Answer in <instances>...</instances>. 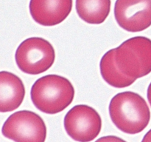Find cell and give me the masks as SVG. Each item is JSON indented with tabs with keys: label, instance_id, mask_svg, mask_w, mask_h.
Segmentation results:
<instances>
[{
	"label": "cell",
	"instance_id": "obj_13",
	"mask_svg": "<svg viewBox=\"0 0 151 142\" xmlns=\"http://www.w3.org/2000/svg\"><path fill=\"white\" fill-rule=\"evenodd\" d=\"M142 142H151V130H149L143 138Z\"/></svg>",
	"mask_w": 151,
	"mask_h": 142
},
{
	"label": "cell",
	"instance_id": "obj_2",
	"mask_svg": "<svg viewBox=\"0 0 151 142\" xmlns=\"http://www.w3.org/2000/svg\"><path fill=\"white\" fill-rule=\"evenodd\" d=\"M30 96L37 109L44 113L56 114L71 104L75 97V89L65 77L47 75L34 83Z\"/></svg>",
	"mask_w": 151,
	"mask_h": 142
},
{
	"label": "cell",
	"instance_id": "obj_12",
	"mask_svg": "<svg viewBox=\"0 0 151 142\" xmlns=\"http://www.w3.org/2000/svg\"><path fill=\"white\" fill-rule=\"evenodd\" d=\"M95 142H126L121 138L114 135H108L100 138Z\"/></svg>",
	"mask_w": 151,
	"mask_h": 142
},
{
	"label": "cell",
	"instance_id": "obj_3",
	"mask_svg": "<svg viewBox=\"0 0 151 142\" xmlns=\"http://www.w3.org/2000/svg\"><path fill=\"white\" fill-rule=\"evenodd\" d=\"M115 63L122 73L131 78H142L151 72V40L133 37L115 48Z\"/></svg>",
	"mask_w": 151,
	"mask_h": 142
},
{
	"label": "cell",
	"instance_id": "obj_9",
	"mask_svg": "<svg viewBox=\"0 0 151 142\" xmlns=\"http://www.w3.org/2000/svg\"><path fill=\"white\" fill-rule=\"evenodd\" d=\"M25 96L22 79L8 71H0V112H8L20 106Z\"/></svg>",
	"mask_w": 151,
	"mask_h": 142
},
{
	"label": "cell",
	"instance_id": "obj_5",
	"mask_svg": "<svg viewBox=\"0 0 151 142\" xmlns=\"http://www.w3.org/2000/svg\"><path fill=\"white\" fill-rule=\"evenodd\" d=\"M1 133L15 142H45L47 127L35 112L21 110L9 116L3 124Z\"/></svg>",
	"mask_w": 151,
	"mask_h": 142
},
{
	"label": "cell",
	"instance_id": "obj_8",
	"mask_svg": "<svg viewBox=\"0 0 151 142\" xmlns=\"http://www.w3.org/2000/svg\"><path fill=\"white\" fill-rule=\"evenodd\" d=\"M72 9V0H30L29 12L32 19L43 26L61 23Z\"/></svg>",
	"mask_w": 151,
	"mask_h": 142
},
{
	"label": "cell",
	"instance_id": "obj_4",
	"mask_svg": "<svg viewBox=\"0 0 151 142\" xmlns=\"http://www.w3.org/2000/svg\"><path fill=\"white\" fill-rule=\"evenodd\" d=\"M18 67L25 73L38 75L50 69L55 59L51 43L40 37L25 39L18 47L15 55Z\"/></svg>",
	"mask_w": 151,
	"mask_h": 142
},
{
	"label": "cell",
	"instance_id": "obj_11",
	"mask_svg": "<svg viewBox=\"0 0 151 142\" xmlns=\"http://www.w3.org/2000/svg\"><path fill=\"white\" fill-rule=\"evenodd\" d=\"M115 49L109 50L102 57L100 63V73L103 79L114 87L123 88L131 85L136 81L119 71L115 63Z\"/></svg>",
	"mask_w": 151,
	"mask_h": 142
},
{
	"label": "cell",
	"instance_id": "obj_1",
	"mask_svg": "<svg viewBox=\"0 0 151 142\" xmlns=\"http://www.w3.org/2000/svg\"><path fill=\"white\" fill-rule=\"evenodd\" d=\"M109 113L114 124L128 134L141 133L150 120L147 102L140 95L131 91L119 93L112 98Z\"/></svg>",
	"mask_w": 151,
	"mask_h": 142
},
{
	"label": "cell",
	"instance_id": "obj_7",
	"mask_svg": "<svg viewBox=\"0 0 151 142\" xmlns=\"http://www.w3.org/2000/svg\"><path fill=\"white\" fill-rule=\"evenodd\" d=\"M114 16L118 25L125 30H144L151 25V0H116Z\"/></svg>",
	"mask_w": 151,
	"mask_h": 142
},
{
	"label": "cell",
	"instance_id": "obj_10",
	"mask_svg": "<svg viewBox=\"0 0 151 142\" xmlns=\"http://www.w3.org/2000/svg\"><path fill=\"white\" fill-rule=\"evenodd\" d=\"M111 4V0H76V10L84 22L99 25L109 16Z\"/></svg>",
	"mask_w": 151,
	"mask_h": 142
},
{
	"label": "cell",
	"instance_id": "obj_14",
	"mask_svg": "<svg viewBox=\"0 0 151 142\" xmlns=\"http://www.w3.org/2000/svg\"><path fill=\"white\" fill-rule=\"evenodd\" d=\"M147 99H148V101L151 106V83L149 85L148 89H147Z\"/></svg>",
	"mask_w": 151,
	"mask_h": 142
},
{
	"label": "cell",
	"instance_id": "obj_6",
	"mask_svg": "<svg viewBox=\"0 0 151 142\" xmlns=\"http://www.w3.org/2000/svg\"><path fill=\"white\" fill-rule=\"evenodd\" d=\"M66 133L78 142H90L101 131L102 120L98 112L89 106L80 104L72 107L64 118Z\"/></svg>",
	"mask_w": 151,
	"mask_h": 142
}]
</instances>
